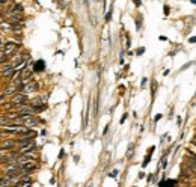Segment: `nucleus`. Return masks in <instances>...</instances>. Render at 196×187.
Returning <instances> with one entry per match:
<instances>
[{"instance_id":"9b49d317","label":"nucleus","mask_w":196,"mask_h":187,"mask_svg":"<svg viewBox=\"0 0 196 187\" xmlns=\"http://www.w3.org/2000/svg\"><path fill=\"white\" fill-rule=\"evenodd\" d=\"M118 175V170H113V172H110V177H116Z\"/></svg>"},{"instance_id":"1a4fd4ad","label":"nucleus","mask_w":196,"mask_h":187,"mask_svg":"<svg viewBox=\"0 0 196 187\" xmlns=\"http://www.w3.org/2000/svg\"><path fill=\"white\" fill-rule=\"evenodd\" d=\"M15 91H17V89H15V86H11V88H8V89H5L3 95H11V94H17Z\"/></svg>"},{"instance_id":"423d86ee","label":"nucleus","mask_w":196,"mask_h":187,"mask_svg":"<svg viewBox=\"0 0 196 187\" xmlns=\"http://www.w3.org/2000/svg\"><path fill=\"white\" fill-rule=\"evenodd\" d=\"M3 47H5V48H3L5 54H9V53H12V51L15 50V44H14V43H6Z\"/></svg>"},{"instance_id":"9d476101","label":"nucleus","mask_w":196,"mask_h":187,"mask_svg":"<svg viewBox=\"0 0 196 187\" xmlns=\"http://www.w3.org/2000/svg\"><path fill=\"white\" fill-rule=\"evenodd\" d=\"M45 107L44 106H33V110H35V113H38V112H43Z\"/></svg>"},{"instance_id":"39448f33","label":"nucleus","mask_w":196,"mask_h":187,"mask_svg":"<svg viewBox=\"0 0 196 187\" xmlns=\"http://www.w3.org/2000/svg\"><path fill=\"white\" fill-rule=\"evenodd\" d=\"M44 68H45V63H44L43 60L35 62V65H33V71H35V73H41V71H44Z\"/></svg>"},{"instance_id":"f03ea898","label":"nucleus","mask_w":196,"mask_h":187,"mask_svg":"<svg viewBox=\"0 0 196 187\" xmlns=\"http://www.w3.org/2000/svg\"><path fill=\"white\" fill-rule=\"evenodd\" d=\"M27 101V97L23 94H14L12 95V104H18V106H23Z\"/></svg>"},{"instance_id":"0eeeda50","label":"nucleus","mask_w":196,"mask_h":187,"mask_svg":"<svg viewBox=\"0 0 196 187\" xmlns=\"http://www.w3.org/2000/svg\"><path fill=\"white\" fill-rule=\"evenodd\" d=\"M30 76H32V71H30V69H27V68H24L23 71H21V76H20V78L24 82V80H27V78H30Z\"/></svg>"},{"instance_id":"20e7f679","label":"nucleus","mask_w":196,"mask_h":187,"mask_svg":"<svg viewBox=\"0 0 196 187\" xmlns=\"http://www.w3.org/2000/svg\"><path fill=\"white\" fill-rule=\"evenodd\" d=\"M23 89H24L26 92H35L38 89V83L36 82H27V83H24Z\"/></svg>"},{"instance_id":"7ed1b4c3","label":"nucleus","mask_w":196,"mask_h":187,"mask_svg":"<svg viewBox=\"0 0 196 187\" xmlns=\"http://www.w3.org/2000/svg\"><path fill=\"white\" fill-rule=\"evenodd\" d=\"M20 164V169L23 172H29V170H33L36 168V163L32 160V162H26V163H18Z\"/></svg>"},{"instance_id":"ddd939ff","label":"nucleus","mask_w":196,"mask_h":187,"mask_svg":"<svg viewBox=\"0 0 196 187\" xmlns=\"http://www.w3.org/2000/svg\"><path fill=\"white\" fill-rule=\"evenodd\" d=\"M192 146H195V148H196V137L192 140Z\"/></svg>"},{"instance_id":"f257e3e1","label":"nucleus","mask_w":196,"mask_h":187,"mask_svg":"<svg viewBox=\"0 0 196 187\" xmlns=\"http://www.w3.org/2000/svg\"><path fill=\"white\" fill-rule=\"evenodd\" d=\"M17 121H21L24 124V127H35L39 122L36 116H20V118H17Z\"/></svg>"},{"instance_id":"6e6552de","label":"nucleus","mask_w":196,"mask_h":187,"mask_svg":"<svg viewBox=\"0 0 196 187\" xmlns=\"http://www.w3.org/2000/svg\"><path fill=\"white\" fill-rule=\"evenodd\" d=\"M11 11H12L14 14H20V15H21V14H23V6H21L20 3H15L14 9H11Z\"/></svg>"},{"instance_id":"f8f14e48","label":"nucleus","mask_w":196,"mask_h":187,"mask_svg":"<svg viewBox=\"0 0 196 187\" xmlns=\"http://www.w3.org/2000/svg\"><path fill=\"white\" fill-rule=\"evenodd\" d=\"M110 17H112V12H109V14L106 15V21H109V20H110Z\"/></svg>"}]
</instances>
